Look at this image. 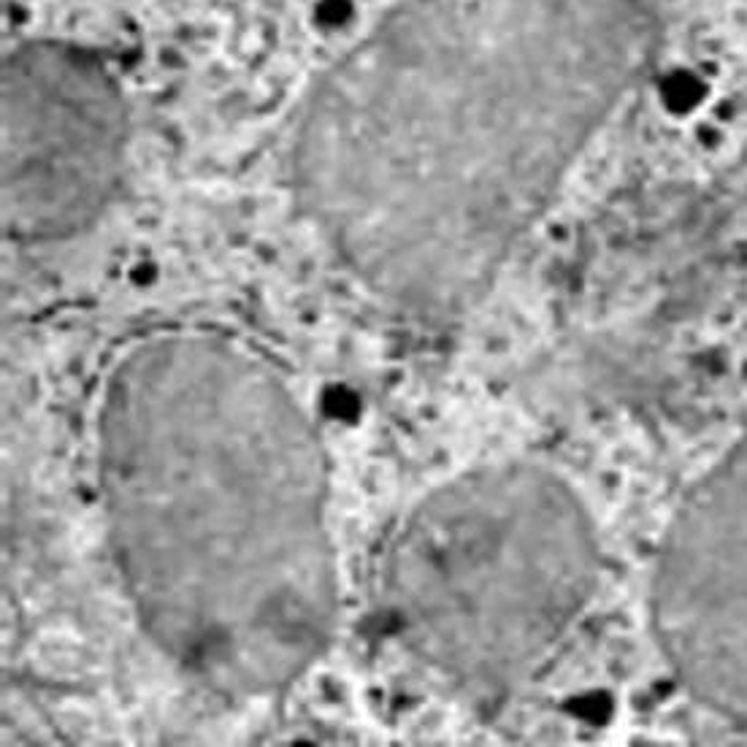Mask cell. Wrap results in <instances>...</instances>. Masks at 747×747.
<instances>
[{
  "label": "cell",
  "instance_id": "cell-1",
  "mask_svg": "<svg viewBox=\"0 0 747 747\" xmlns=\"http://www.w3.org/2000/svg\"><path fill=\"white\" fill-rule=\"evenodd\" d=\"M653 615L685 688L747 726V436L674 517L655 574Z\"/></svg>",
  "mask_w": 747,
  "mask_h": 747
}]
</instances>
